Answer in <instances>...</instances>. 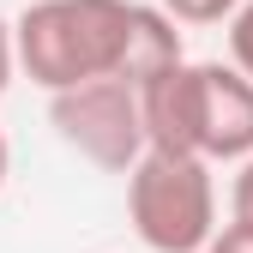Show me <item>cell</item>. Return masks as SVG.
I'll return each mask as SVG.
<instances>
[{
  "mask_svg": "<svg viewBox=\"0 0 253 253\" xmlns=\"http://www.w3.org/2000/svg\"><path fill=\"white\" fill-rule=\"evenodd\" d=\"M139 0H30L12 18L18 30V67L48 97L97 79L126 73V37H133Z\"/></svg>",
  "mask_w": 253,
  "mask_h": 253,
  "instance_id": "6da1fadb",
  "label": "cell"
},
{
  "mask_svg": "<svg viewBox=\"0 0 253 253\" xmlns=\"http://www.w3.org/2000/svg\"><path fill=\"white\" fill-rule=\"evenodd\" d=\"M126 217L151 253H205L217 223V181L205 157H163L145 151V163L126 175Z\"/></svg>",
  "mask_w": 253,
  "mask_h": 253,
  "instance_id": "7a4b0ae2",
  "label": "cell"
},
{
  "mask_svg": "<svg viewBox=\"0 0 253 253\" xmlns=\"http://www.w3.org/2000/svg\"><path fill=\"white\" fill-rule=\"evenodd\" d=\"M48 126L60 133V145H73L84 163H97L109 175H133L151 151L139 84H126V79H97V84L48 97Z\"/></svg>",
  "mask_w": 253,
  "mask_h": 253,
  "instance_id": "3957f363",
  "label": "cell"
},
{
  "mask_svg": "<svg viewBox=\"0 0 253 253\" xmlns=\"http://www.w3.org/2000/svg\"><path fill=\"white\" fill-rule=\"evenodd\" d=\"M199 157L235 169L253 157V79L223 60H199Z\"/></svg>",
  "mask_w": 253,
  "mask_h": 253,
  "instance_id": "277c9868",
  "label": "cell"
},
{
  "mask_svg": "<svg viewBox=\"0 0 253 253\" xmlns=\"http://www.w3.org/2000/svg\"><path fill=\"white\" fill-rule=\"evenodd\" d=\"M139 109H145V145L163 157H199V60L157 73L139 84Z\"/></svg>",
  "mask_w": 253,
  "mask_h": 253,
  "instance_id": "5b68a950",
  "label": "cell"
},
{
  "mask_svg": "<svg viewBox=\"0 0 253 253\" xmlns=\"http://www.w3.org/2000/svg\"><path fill=\"white\" fill-rule=\"evenodd\" d=\"M175 24H229L241 12V0H157Z\"/></svg>",
  "mask_w": 253,
  "mask_h": 253,
  "instance_id": "8992f818",
  "label": "cell"
},
{
  "mask_svg": "<svg viewBox=\"0 0 253 253\" xmlns=\"http://www.w3.org/2000/svg\"><path fill=\"white\" fill-rule=\"evenodd\" d=\"M229 67L253 79V0H241V12L229 18Z\"/></svg>",
  "mask_w": 253,
  "mask_h": 253,
  "instance_id": "52a82bcc",
  "label": "cell"
},
{
  "mask_svg": "<svg viewBox=\"0 0 253 253\" xmlns=\"http://www.w3.org/2000/svg\"><path fill=\"white\" fill-rule=\"evenodd\" d=\"M229 217L253 229V157H247V163L235 169V181H229Z\"/></svg>",
  "mask_w": 253,
  "mask_h": 253,
  "instance_id": "ba28073f",
  "label": "cell"
},
{
  "mask_svg": "<svg viewBox=\"0 0 253 253\" xmlns=\"http://www.w3.org/2000/svg\"><path fill=\"white\" fill-rule=\"evenodd\" d=\"M205 253H253V229L229 217V223H223V229L211 235V247H205Z\"/></svg>",
  "mask_w": 253,
  "mask_h": 253,
  "instance_id": "9c48e42d",
  "label": "cell"
},
{
  "mask_svg": "<svg viewBox=\"0 0 253 253\" xmlns=\"http://www.w3.org/2000/svg\"><path fill=\"white\" fill-rule=\"evenodd\" d=\"M12 73H18V30H12L6 18H0V97H6Z\"/></svg>",
  "mask_w": 253,
  "mask_h": 253,
  "instance_id": "30bf717a",
  "label": "cell"
},
{
  "mask_svg": "<svg viewBox=\"0 0 253 253\" xmlns=\"http://www.w3.org/2000/svg\"><path fill=\"white\" fill-rule=\"evenodd\" d=\"M6 169H12V151H6V133H0V187H6Z\"/></svg>",
  "mask_w": 253,
  "mask_h": 253,
  "instance_id": "8fae6325",
  "label": "cell"
}]
</instances>
